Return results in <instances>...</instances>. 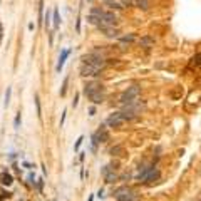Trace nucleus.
<instances>
[{"mask_svg": "<svg viewBox=\"0 0 201 201\" xmlns=\"http://www.w3.org/2000/svg\"><path fill=\"white\" fill-rule=\"evenodd\" d=\"M42 15H44V0H39V19L42 20Z\"/></svg>", "mask_w": 201, "mask_h": 201, "instance_id": "obj_22", "label": "nucleus"}, {"mask_svg": "<svg viewBox=\"0 0 201 201\" xmlns=\"http://www.w3.org/2000/svg\"><path fill=\"white\" fill-rule=\"evenodd\" d=\"M89 99H91L94 104H101V102H104V99H106V91L94 92L92 96H89Z\"/></svg>", "mask_w": 201, "mask_h": 201, "instance_id": "obj_9", "label": "nucleus"}, {"mask_svg": "<svg viewBox=\"0 0 201 201\" xmlns=\"http://www.w3.org/2000/svg\"><path fill=\"white\" fill-rule=\"evenodd\" d=\"M104 178H106V183H114L117 179V176H116V173L114 171H109L107 174H104Z\"/></svg>", "mask_w": 201, "mask_h": 201, "instance_id": "obj_18", "label": "nucleus"}, {"mask_svg": "<svg viewBox=\"0 0 201 201\" xmlns=\"http://www.w3.org/2000/svg\"><path fill=\"white\" fill-rule=\"evenodd\" d=\"M190 64H191V65H194V67H198V65H201V52H198L196 55H193V57H191Z\"/></svg>", "mask_w": 201, "mask_h": 201, "instance_id": "obj_16", "label": "nucleus"}, {"mask_svg": "<svg viewBox=\"0 0 201 201\" xmlns=\"http://www.w3.org/2000/svg\"><path fill=\"white\" fill-rule=\"evenodd\" d=\"M94 114H96V109L91 107V109H89V116H94Z\"/></svg>", "mask_w": 201, "mask_h": 201, "instance_id": "obj_30", "label": "nucleus"}, {"mask_svg": "<svg viewBox=\"0 0 201 201\" xmlns=\"http://www.w3.org/2000/svg\"><path fill=\"white\" fill-rule=\"evenodd\" d=\"M104 3L109 7V9H112V10H121V9H124V7H122L119 2H116V0H104Z\"/></svg>", "mask_w": 201, "mask_h": 201, "instance_id": "obj_13", "label": "nucleus"}, {"mask_svg": "<svg viewBox=\"0 0 201 201\" xmlns=\"http://www.w3.org/2000/svg\"><path fill=\"white\" fill-rule=\"evenodd\" d=\"M35 107H37V116L42 117V109H40V101H39V96H35Z\"/></svg>", "mask_w": 201, "mask_h": 201, "instance_id": "obj_20", "label": "nucleus"}, {"mask_svg": "<svg viewBox=\"0 0 201 201\" xmlns=\"http://www.w3.org/2000/svg\"><path fill=\"white\" fill-rule=\"evenodd\" d=\"M28 179H30V183H32V184L35 183V181H34V179H35V178H34V174H30V176H28Z\"/></svg>", "mask_w": 201, "mask_h": 201, "instance_id": "obj_31", "label": "nucleus"}, {"mask_svg": "<svg viewBox=\"0 0 201 201\" xmlns=\"http://www.w3.org/2000/svg\"><path fill=\"white\" fill-rule=\"evenodd\" d=\"M134 5H136L138 9L147 10L149 9V0H134Z\"/></svg>", "mask_w": 201, "mask_h": 201, "instance_id": "obj_15", "label": "nucleus"}, {"mask_svg": "<svg viewBox=\"0 0 201 201\" xmlns=\"http://www.w3.org/2000/svg\"><path fill=\"white\" fill-rule=\"evenodd\" d=\"M2 37H3V30H2V25H0V42H2Z\"/></svg>", "mask_w": 201, "mask_h": 201, "instance_id": "obj_32", "label": "nucleus"}, {"mask_svg": "<svg viewBox=\"0 0 201 201\" xmlns=\"http://www.w3.org/2000/svg\"><path fill=\"white\" fill-rule=\"evenodd\" d=\"M60 25V15H59V10L54 9V28H59Z\"/></svg>", "mask_w": 201, "mask_h": 201, "instance_id": "obj_19", "label": "nucleus"}, {"mask_svg": "<svg viewBox=\"0 0 201 201\" xmlns=\"http://www.w3.org/2000/svg\"><path fill=\"white\" fill-rule=\"evenodd\" d=\"M82 141H84V138H82V136H81L79 139H77V142H76V146H74V149H76V151H77V149H79V147H81V144H82Z\"/></svg>", "mask_w": 201, "mask_h": 201, "instance_id": "obj_26", "label": "nucleus"}, {"mask_svg": "<svg viewBox=\"0 0 201 201\" xmlns=\"http://www.w3.org/2000/svg\"><path fill=\"white\" fill-rule=\"evenodd\" d=\"M158 178H159V169L154 166L153 169H151L149 173H147V176H146V179H144V181H146V183H153V181H156Z\"/></svg>", "mask_w": 201, "mask_h": 201, "instance_id": "obj_12", "label": "nucleus"}, {"mask_svg": "<svg viewBox=\"0 0 201 201\" xmlns=\"http://www.w3.org/2000/svg\"><path fill=\"white\" fill-rule=\"evenodd\" d=\"M14 126H15V129H19V126H20V112L15 116V121H14Z\"/></svg>", "mask_w": 201, "mask_h": 201, "instance_id": "obj_25", "label": "nucleus"}, {"mask_svg": "<svg viewBox=\"0 0 201 201\" xmlns=\"http://www.w3.org/2000/svg\"><path fill=\"white\" fill-rule=\"evenodd\" d=\"M99 91H104V85H102L101 82H89L84 85V94L85 96H92L94 92H99Z\"/></svg>", "mask_w": 201, "mask_h": 201, "instance_id": "obj_7", "label": "nucleus"}, {"mask_svg": "<svg viewBox=\"0 0 201 201\" xmlns=\"http://www.w3.org/2000/svg\"><path fill=\"white\" fill-rule=\"evenodd\" d=\"M10 92H12V89L7 87V92H5V106H9V102H10Z\"/></svg>", "mask_w": 201, "mask_h": 201, "instance_id": "obj_24", "label": "nucleus"}, {"mask_svg": "<svg viewBox=\"0 0 201 201\" xmlns=\"http://www.w3.org/2000/svg\"><path fill=\"white\" fill-rule=\"evenodd\" d=\"M77 104H79V94H76V97H74V101H72V107H76Z\"/></svg>", "mask_w": 201, "mask_h": 201, "instance_id": "obj_28", "label": "nucleus"}, {"mask_svg": "<svg viewBox=\"0 0 201 201\" xmlns=\"http://www.w3.org/2000/svg\"><path fill=\"white\" fill-rule=\"evenodd\" d=\"M81 76L82 77H94V76H99V69L97 67H92V65H89V64H84L82 62V65H81Z\"/></svg>", "mask_w": 201, "mask_h": 201, "instance_id": "obj_6", "label": "nucleus"}, {"mask_svg": "<svg viewBox=\"0 0 201 201\" xmlns=\"http://www.w3.org/2000/svg\"><path fill=\"white\" fill-rule=\"evenodd\" d=\"M44 24H46V25L50 24V14H49V10H47V14H46V19H44Z\"/></svg>", "mask_w": 201, "mask_h": 201, "instance_id": "obj_27", "label": "nucleus"}, {"mask_svg": "<svg viewBox=\"0 0 201 201\" xmlns=\"http://www.w3.org/2000/svg\"><path fill=\"white\" fill-rule=\"evenodd\" d=\"M2 178H3V181H2L3 184H7V186H9V184H12V176H10V174H3Z\"/></svg>", "mask_w": 201, "mask_h": 201, "instance_id": "obj_23", "label": "nucleus"}, {"mask_svg": "<svg viewBox=\"0 0 201 201\" xmlns=\"http://www.w3.org/2000/svg\"><path fill=\"white\" fill-rule=\"evenodd\" d=\"M136 40V35L134 34H128V35H122L121 37V42L122 44H131V42H134Z\"/></svg>", "mask_w": 201, "mask_h": 201, "instance_id": "obj_17", "label": "nucleus"}, {"mask_svg": "<svg viewBox=\"0 0 201 201\" xmlns=\"http://www.w3.org/2000/svg\"><path fill=\"white\" fill-rule=\"evenodd\" d=\"M109 153L112 156H119V158H121V156L126 154V151H124V147H122V146H114V147H111Z\"/></svg>", "mask_w": 201, "mask_h": 201, "instance_id": "obj_14", "label": "nucleus"}, {"mask_svg": "<svg viewBox=\"0 0 201 201\" xmlns=\"http://www.w3.org/2000/svg\"><path fill=\"white\" fill-rule=\"evenodd\" d=\"M199 201H201V199H199Z\"/></svg>", "mask_w": 201, "mask_h": 201, "instance_id": "obj_33", "label": "nucleus"}, {"mask_svg": "<svg viewBox=\"0 0 201 201\" xmlns=\"http://www.w3.org/2000/svg\"><path fill=\"white\" fill-rule=\"evenodd\" d=\"M107 139H109V134L104 131V128H101V129H99V131H97V133L92 136V149H96L99 142H106Z\"/></svg>", "mask_w": 201, "mask_h": 201, "instance_id": "obj_5", "label": "nucleus"}, {"mask_svg": "<svg viewBox=\"0 0 201 201\" xmlns=\"http://www.w3.org/2000/svg\"><path fill=\"white\" fill-rule=\"evenodd\" d=\"M69 54H71V50H69V49H67V50H62V54H60V57H59V62H57V72H60V71H62V67H64V62H65V59H67V57H69Z\"/></svg>", "mask_w": 201, "mask_h": 201, "instance_id": "obj_11", "label": "nucleus"}, {"mask_svg": "<svg viewBox=\"0 0 201 201\" xmlns=\"http://www.w3.org/2000/svg\"><path fill=\"white\" fill-rule=\"evenodd\" d=\"M139 92H141V87H139V85H131V87H128L124 92L121 94L119 101H121V104H128V102H133V101L138 99Z\"/></svg>", "mask_w": 201, "mask_h": 201, "instance_id": "obj_2", "label": "nucleus"}, {"mask_svg": "<svg viewBox=\"0 0 201 201\" xmlns=\"http://www.w3.org/2000/svg\"><path fill=\"white\" fill-rule=\"evenodd\" d=\"M99 30L104 34L106 37H111V39H116L119 37V30L117 28H114L112 25H107V27H99Z\"/></svg>", "mask_w": 201, "mask_h": 201, "instance_id": "obj_8", "label": "nucleus"}, {"mask_svg": "<svg viewBox=\"0 0 201 201\" xmlns=\"http://www.w3.org/2000/svg\"><path fill=\"white\" fill-rule=\"evenodd\" d=\"M139 46L141 47H153L154 46V39L151 35H142L139 39Z\"/></svg>", "mask_w": 201, "mask_h": 201, "instance_id": "obj_10", "label": "nucleus"}, {"mask_svg": "<svg viewBox=\"0 0 201 201\" xmlns=\"http://www.w3.org/2000/svg\"><path fill=\"white\" fill-rule=\"evenodd\" d=\"M81 60H82L84 64H89V65H92V67H97L99 71L106 67V60H104V57H102V55H97V54H94V52L82 55V57H81Z\"/></svg>", "mask_w": 201, "mask_h": 201, "instance_id": "obj_1", "label": "nucleus"}, {"mask_svg": "<svg viewBox=\"0 0 201 201\" xmlns=\"http://www.w3.org/2000/svg\"><path fill=\"white\" fill-rule=\"evenodd\" d=\"M65 114H67V112H65V111H64V112H62V117H60V126H64V121H65Z\"/></svg>", "mask_w": 201, "mask_h": 201, "instance_id": "obj_29", "label": "nucleus"}, {"mask_svg": "<svg viewBox=\"0 0 201 201\" xmlns=\"http://www.w3.org/2000/svg\"><path fill=\"white\" fill-rule=\"evenodd\" d=\"M114 198H116L117 201H134L136 196H134V193H133L131 188L122 186V188H119V190L114 191Z\"/></svg>", "mask_w": 201, "mask_h": 201, "instance_id": "obj_3", "label": "nucleus"}, {"mask_svg": "<svg viewBox=\"0 0 201 201\" xmlns=\"http://www.w3.org/2000/svg\"><path fill=\"white\" fill-rule=\"evenodd\" d=\"M126 121H128V119L124 117L122 111H119V112H112V114H111V116L107 117V121H106V124H107L109 128H119V126H122Z\"/></svg>", "mask_w": 201, "mask_h": 201, "instance_id": "obj_4", "label": "nucleus"}, {"mask_svg": "<svg viewBox=\"0 0 201 201\" xmlns=\"http://www.w3.org/2000/svg\"><path fill=\"white\" fill-rule=\"evenodd\" d=\"M67 84H69V77L64 79V84H62V89H60V96H65V91H67Z\"/></svg>", "mask_w": 201, "mask_h": 201, "instance_id": "obj_21", "label": "nucleus"}]
</instances>
